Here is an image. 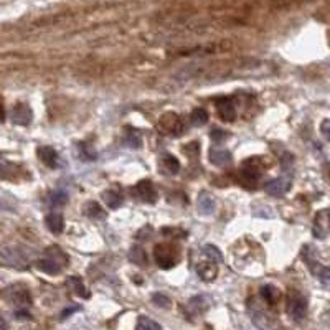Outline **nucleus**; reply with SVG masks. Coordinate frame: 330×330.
<instances>
[{
    "instance_id": "obj_28",
    "label": "nucleus",
    "mask_w": 330,
    "mask_h": 330,
    "mask_svg": "<svg viewBox=\"0 0 330 330\" xmlns=\"http://www.w3.org/2000/svg\"><path fill=\"white\" fill-rule=\"evenodd\" d=\"M129 259H131L132 262H136L137 266H146L147 264V254L141 246L132 248L131 252H129Z\"/></svg>"
},
{
    "instance_id": "obj_37",
    "label": "nucleus",
    "mask_w": 330,
    "mask_h": 330,
    "mask_svg": "<svg viewBox=\"0 0 330 330\" xmlns=\"http://www.w3.org/2000/svg\"><path fill=\"white\" fill-rule=\"evenodd\" d=\"M183 151H185V154H188V156H192V154H193V156L197 157V156H198V144H197V142H192L188 147H185Z\"/></svg>"
},
{
    "instance_id": "obj_29",
    "label": "nucleus",
    "mask_w": 330,
    "mask_h": 330,
    "mask_svg": "<svg viewBox=\"0 0 330 330\" xmlns=\"http://www.w3.org/2000/svg\"><path fill=\"white\" fill-rule=\"evenodd\" d=\"M136 330H162V327L156 321H152V319L141 316L136 324Z\"/></svg>"
},
{
    "instance_id": "obj_19",
    "label": "nucleus",
    "mask_w": 330,
    "mask_h": 330,
    "mask_svg": "<svg viewBox=\"0 0 330 330\" xmlns=\"http://www.w3.org/2000/svg\"><path fill=\"white\" fill-rule=\"evenodd\" d=\"M252 322L262 330H276V321L272 319V316L262 311H256L252 314Z\"/></svg>"
},
{
    "instance_id": "obj_11",
    "label": "nucleus",
    "mask_w": 330,
    "mask_h": 330,
    "mask_svg": "<svg viewBox=\"0 0 330 330\" xmlns=\"http://www.w3.org/2000/svg\"><path fill=\"white\" fill-rule=\"evenodd\" d=\"M329 223H330V215L327 210H322L319 211L316 220H314V228H312V233L316 238L319 240H324L329 233Z\"/></svg>"
},
{
    "instance_id": "obj_30",
    "label": "nucleus",
    "mask_w": 330,
    "mask_h": 330,
    "mask_svg": "<svg viewBox=\"0 0 330 330\" xmlns=\"http://www.w3.org/2000/svg\"><path fill=\"white\" fill-rule=\"evenodd\" d=\"M203 256L208 257V259L215 261L216 264H220V262H223V256H221L220 249L213 245H206L203 246Z\"/></svg>"
},
{
    "instance_id": "obj_8",
    "label": "nucleus",
    "mask_w": 330,
    "mask_h": 330,
    "mask_svg": "<svg viewBox=\"0 0 330 330\" xmlns=\"http://www.w3.org/2000/svg\"><path fill=\"white\" fill-rule=\"evenodd\" d=\"M216 112L225 122H233L236 119V107L233 97H218L216 99Z\"/></svg>"
},
{
    "instance_id": "obj_6",
    "label": "nucleus",
    "mask_w": 330,
    "mask_h": 330,
    "mask_svg": "<svg viewBox=\"0 0 330 330\" xmlns=\"http://www.w3.org/2000/svg\"><path fill=\"white\" fill-rule=\"evenodd\" d=\"M159 127H161V131L164 134H172V136H182L185 129L182 119L177 114H173V112L164 114L161 117V121H159Z\"/></svg>"
},
{
    "instance_id": "obj_1",
    "label": "nucleus",
    "mask_w": 330,
    "mask_h": 330,
    "mask_svg": "<svg viewBox=\"0 0 330 330\" xmlns=\"http://www.w3.org/2000/svg\"><path fill=\"white\" fill-rule=\"evenodd\" d=\"M68 256L61 251L58 246H50L45 251L43 257L37 262V267L40 271L46 272V274H60L65 269V266H68Z\"/></svg>"
},
{
    "instance_id": "obj_22",
    "label": "nucleus",
    "mask_w": 330,
    "mask_h": 330,
    "mask_svg": "<svg viewBox=\"0 0 330 330\" xmlns=\"http://www.w3.org/2000/svg\"><path fill=\"white\" fill-rule=\"evenodd\" d=\"M187 307L192 314L198 316V314H203L206 309H208V301H206V297L203 296H195L188 301Z\"/></svg>"
},
{
    "instance_id": "obj_25",
    "label": "nucleus",
    "mask_w": 330,
    "mask_h": 330,
    "mask_svg": "<svg viewBox=\"0 0 330 330\" xmlns=\"http://www.w3.org/2000/svg\"><path fill=\"white\" fill-rule=\"evenodd\" d=\"M102 200H104V203L109 206L111 210H117L124 202L122 195L119 192H116V190H107V192H104L102 193Z\"/></svg>"
},
{
    "instance_id": "obj_17",
    "label": "nucleus",
    "mask_w": 330,
    "mask_h": 330,
    "mask_svg": "<svg viewBox=\"0 0 330 330\" xmlns=\"http://www.w3.org/2000/svg\"><path fill=\"white\" fill-rule=\"evenodd\" d=\"M231 152L225 151V149H218V147H213L210 151V162L216 165V167H225V165H230L231 164Z\"/></svg>"
},
{
    "instance_id": "obj_38",
    "label": "nucleus",
    "mask_w": 330,
    "mask_h": 330,
    "mask_svg": "<svg viewBox=\"0 0 330 330\" xmlns=\"http://www.w3.org/2000/svg\"><path fill=\"white\" fill-rule=\"evenodd\" d=\"M15 317H17V319H30V314L27 312V309H17V312H15Z\"/></svg>"
},
{
    "instance_id": "obj_10",
    "label": "nucleus",
    "mask_w": 330,
    "mask_h": 330,
    "mask_svg": "<svg viewBox=\"0 0 330 330\" xmlns=\"http://www.w3.org/2000/svg\"><path fill=\"white\" fill-rule=\"evenodd\" d=\"M33 112L30 109V106L23 104V102H18V104L13 106L12 114H10V119L13 124H18V126H28L32 122Z\"/></svg>"
},
{
    "instance_id": "obj_3",
    "label": "nucleus",
    "mask_w": 330,
    "mask_h": 330,
    "mask_svg": "<svg viewBox=\"0 0 330 330\" xmlns=\"http://www.w3.org/2000/svg\"><path fill=\"white\" fill-rule=\"evenodd\" d=\"M287 314L292 321L301 322L307 314V299L299 291H292L287 299Z\"/></svg>"
},
{
    "instance_id": "obj_15",
    "label": "nucleus",
    "mask_w": 330,
    "mask_h": 330,
    "mask_svg": "<svg viewBox=\"0 0 330 330\" xmlns=\"http://www.w3.org/2000/svg\"><path fill=\"white\" fill-rule=\"evenodd\" d=\"M122 142H124V146H127L129 149H141L142 147V136L137 129L127 126V127H124Z\"/></svg>"
},
{
    "instance_id": "obj_12",
    "label": "nucleus",
    "mask_w": 330,
    "mask_h": 330,
    "mask_svg": "<svg viewBox=\"0 0 330 330\" xmlns=\"http://www.w3.org/2000/svg\"><path fill=\"white\" fill-rule=\"evenodd\" d=\"M8 297L18 309H27L32 304V297L28 294V289L25 287H12L8 289Z\"/></svg>"
},
{
    "instance_id": "obj_21",
    "label": "nucleus",
    "mask_w": 330,
    "mask_h": 330,
    "mask_svg": "<svg viewBox=\"0 0 330 330\" xmlns=\"http://www.w3.org/2000/svg\"><path fill=\"white\" fill-rule=\"evenodd\" d=\"M198 211L206 216L215 211V200L208 192H202L198 195Z\"/></svg>"
},
{
    "instance_id": "obj_16",
    "label": "nucleus",
    "mask_w": 330,
    "mask_h": 330,
    "mask_svg": "<svg viewBox=\"0 0 330 330\" xmlns=\"http://www.w3.org/2000/svg\"><path fill=\"white\" fill-rule=\"evenodd\" d=\"M45 225L53 235H60L61 231L65 230V220L63 215L58 213V211H51L45 216Z\"/></svg>"
},
{
    "instance_id": "obj_9",
    "label": "nucleus",
    "mask_w": 330,
    "mask_h": 330,
    "mask_svg": "<svg viewBox=\"0 0 330 330\" xmlns=\"http://www.w3.org/2000/svg\"><path fill=\"white\" fill-rule=\"evenodd\" d=\"M25 172H27V170H23L17 164H12L8 161H0V178L17 182V180L27 177V173Z\"/></svg>"
},
{
    "instance_id": "obj_7",
    "label": "nucleus",
    "mask_w": 330,
    "mask_h": 330,
    "mask_svg": "<svg viewBox=\"0 0 330 330\" xmlns=\"http://www.w3.org/2000/svg\"><path fill=\"white\" fill-rule=\"evenodd\" d=\"M291 182H292V173H286V177L271 180L266 185V193L271 195V197H282L291 188Z\"/></svg>"
},
{
    "instance_id": "obj_5",
    "label": "nucleus",
    "mask_w": 330,
    "mask_h": 330,
    "mask_svg": "<svg viewBox=\"0 0 330 330\" xmlns=\"http://www.w3.org/2000/svg\"><path fill=\"white\" fill-rule=\"evenodd\" d=\"M131 192L134 197H136L137 200H141V202H144V203H156L159 198L157 190H156V187H154V183L151 182V180H141Z\"/></svg>"
},
{
    "instance_id": "obj_13",
    "label": "nucleus",
    "mask_w": 330,
    "mask_h": 330,
    "mask_svg": "<svg viewBox=\"0 0 330 330\" xmlns=\"http://www.w3.org/2000/svg\"><path fill=\"white\" fill-rule=\"evenodd\" d=\"M197 272H198L200 279L210 282L218 276V264H216L215 261H211V259L206 257L205 261H200L197 264Z\"/></svg>"
},
{
    "instance_id": "obj_34",
    "label": "nucleus",
    "mask_w": 330,
    "mask_h": 330,
    "mask_svg": "<svg viewBox=\"0 0 330 330\" xmlns=\"http://www.w3.org/2000/svg\"><path fill=\"white\" fill-rule=\"evenodd\" d=\"M210 137H211V141H215L216 144H221L223 141H226V139H228V132L223 131V129L215 127V129H211Z\"/></svg>"
},
{
    "instance_id": "obj_36",
    "label": "nucleus",
    "mask_w": 330,
    "mask_h": 330,
    "mask_svg": "<svg viewBox=\"0 0 330 330\" xmlns=\"http://www.w3.org/2000/svg\"><path fill=\"white\" fill-rule=\"evenodd\" d=\"M78 311H81V307H80V306H71V307H68V309H65V311L61 312V321L68 319L70 316H73V314H75V312H78Z\"/></svg>"
},
{
    "instance_id": "obj_14",
    "label": "nucleus",
    "mask_w": 330,
    "mask_h": 330,
    "mask_svg": "<svg viewBox=\"0 0 330 330\" xmlns=\"http://www.w3.org/2000/svg\"><path fill=\"white\" fill-rule=\"evenodd\" d=\"M37 152H38L40 161L43 162L46 167H50V168L60 167V156H58V152H56L53 147H50V146H41V147H38Z\"/></svg>"
},
{
    "instance_id": "obj_27",
    "label": "nucleus",
    "mask_w": 330,
    "mask_h": 330,
    "mask_svg": "<svg viewBox=\"0 0 330 330\" xmlns=\"http://www.w3.org/2000/svg\"><path fill=\"white\" fill-rule=\"evenodd\" d=\"M66 202H68V195H66L63 190H55L48 197V205L51 208H60V206L66 205Z\"/></svg>"
},
{
    "instance_id": "obj_4",
    "label": "nucleus",
    "mask_w": 330,
    "mask_h": 330,
    "mask_svg": "<svg viewBox=\"0 0 330 330\" xmlns=\"http://www.w3.org/2000/svg\"><path fill=\"white\" fill-rule=\"evenodd\" d=\"M0 256L10 266H25L28 262V252L18 246H5L0 249Z\"/></svg>"
},
{
    "instance_id": "obj_32",
    "label": "nucleus",
    "mask_w": 330,
    "mask_h": 330,
    "mask_svg": "<svg viewBox=\"0 0 330 330\" xmlns=\"http://www.w3.org/2000/svg\"><path fill=\"white\" fill-rule=\"evenodd\" d=\"M317 279L324 282V284H330V266H319L317 269H314Z\"/></svg>"
},
{
    "instance_id": "obj_2",
    "label": "nucleus",
    "mask_w": 330,
    "mask_h": 330,
    "mask_svg": "<svg viewBox=\"0 0 330 330\" xmlns=\"http://www.w3.org/2000/svg\"><path fill=\"white\" fill-rule=\"evenodd\" d=\"M154 257L156 262L162 269H170L180 261V251L175 245L165 243V245H157L154 249Z\"/></svg>"
},
{
    "instance_id": "obj_31",
    "label": "nucleus",
    "mask_w": 330,
    "mask_h": 330,
    "mask_svg": "<svg viewBox=\"0 0 330 330\" xmlns=\"http://www.w3.org/2000/svg\"><path fill=\"white\" fill-rule=\"evenodd\" d=\"M78 149H80V157H81V161H84V162H91V161H96V157H97V154H96V151L92 149L91 146H87V144H80L78 146Z\"/></svg>"
},
{
    "instance_id": "obj_18",
    "label": "nucleus",
    "mask_w": 330,
    "mask_h": 330,
    "mask_svg": "<svg viewBox=\"0 0 330 330\" xmlns=\"http://www.w3.org/2000/svg\"><path fill=\"white\" fill-rule=\"evenodd\" d=\"M161 170L165 175H175L180 170V162L172 154H164L161 157Z\"/></svg>"
},
{
    "instance_id": "obj_26",
    "label": "nucleus",
    "mask_w": 330,
    "mask_h": 330,
    "mask_svg": "<svg viewBox=\"0 0 330 330\" xmlns=\"http://www.w3.org/2000/svg\"><path fill=\"white\" fill-rule=\"evenodd\" d=\"M208 122V112L202 107H197V109L192 111V114H190V124L195 127H202L205 124Z\"/></svg>"
},
{
    "instance_id": "obj_39",
    "label": "nucleus",
    "mask_w": 330,
    "mask_h": 330,
    "mask_svg": "<svg viewBox=\"0 0 330 330\" xmlns=\"http://www.w3.org/2000/svg\"><path fill=\"white\" fill-rule=\"evenodd\" d=\"M5 121V107L2 104V101H0V122Z\"/></svg>"
},
{
    "instance_id": "obj_24",
    "label": "nucleus",
    "mask_w": 330,
    "mask_h": 330,
    "mask_svg": "<svg viewBox=\"0 0 330 330\" xmlns=\"http://www.w3.org/2000/svg\"><path fill=\"white\" fill-rule=\"evenodd\" d=\"M82 213L86 216H89L92 220H104L106 218V211L101 208L96 202H87L82 206Z\"/></svg>"
},
{
    "instance_id": "obj_35",
    "label": "nucleus",
    "mask_w": 330,
    "mask_h": 330,
    "mask_svg": "<svg viewBox=\"0 0 330 330\" xmlns=\"http://www.w3.org/2000/svg\"><path fill=\"white\" fill-rule=\"evenodd\" d=\"M321 131H322V136L330 142V119H324V121H322Z\"/></svg>"
},
{
    "instance_id": "obj_23",
    "label": "nucleus",
    "mask_w": 330,
    "mask_h": 330,
    "mask_svg": "<svg viewBox=\"0 0 330 330\" xmlns=\"http://www.w3.org/2000/svg\"><path fill=\"white\" fill-rule=\"evenodd\" d=\"M261 296H262V299H264L267 304H271V306H276L277 301L281 299V291L277 287L272 286V284H267V286L261 287Z\"/></svg>"
},
{
    "instance_id": "obj_33",
    "label": "nucleus",
    "mask_w": 330,
    "mask_h": 330,
    "mask_svg": "<svg viewBox=\"0 0 330 330\" xmlns=\"http://www.w3.org/2000/svg\"><path fill=\"white\" fill-rule=\"evenodd\" d=\"M152 302L156 304L157 307H164V309H168L170 307V299L167 297V296H164V294H161V292H156L152 296Z\"/></svg>"
},
{
    "instance_id": "obj_20",
    "label": "nucleus",
    "mask_w": 330,
    "mask_h": 330,
    "mask_svg": "<svg viewBox=\"0 0 330 330\" xmlns=\"http://www.w3.org/2000/svg\"><path fill=\"white\" fill-rule=\"evenodd\" d=\"M66 286H68L71 291L76 294V296L84 297V299H89V292H87V289H86L84 282H82L81 277H78V276H70L68 279H66Z\"/></svg>"
}]
</instances>
